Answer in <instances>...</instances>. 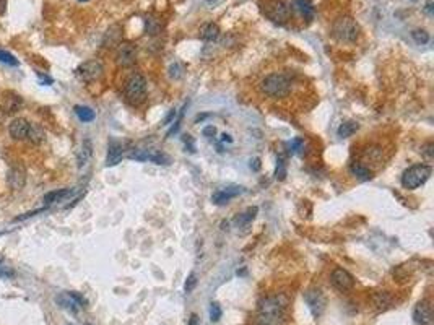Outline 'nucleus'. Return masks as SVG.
<instances>
[{
  "label": "nucleus",
  "mask_w": 434,
  "mask_h": 325,
  "mask_svg": "<svg viewBox=\"0 0 434 325\" xmlns=\"http://www.w3.org/2000/svg\"><path fill=\"white\" fill-rule=\"evenodd\" d=\"M293 88H294V80L286 72H272L269 75H265L261 80V83H258L261 95L273 101L288 98L293 93Z\"/></svg>",
  "instance_id": "1"
},
{
  "label": "nucleus",
  "mask_w": 434,
  "mask_h": 325,
  "mask_svg": "<svg viewBox=\"0 0 434 325\" xmlns=\"http://www.w3.org/2000/svg\"><path fill=\"white\" fill-rule=\"evenodd\" d=\"M288 306V298L283 294L267 296L258 302L257 325H281L283 315Z\"/></svg>",
  "instance_id": "2"
},
{
  "label": "nucleus",
  "mask_w": 434,
  "mask_h": 325,
  "mask_svg": "<svg viewBox=\"0 0 434 325\" xmlns=\"http://www.w3.org/2000/svg\"><path fill=\"white\" fill-rule=\"evenodd\" d=\"M146 78L142 73H132L124 85V98L131 106H140L146 99Z\"/></svg>",
  "instance_id": "3"
},
{
  "label": "nucleus",
  "mask_w": 434,
  "mask_h": 325,
  "mask_svg": "<svg viewBox=\"0 0 434 325\" xmlns=\"http://www.w3.org/2000/svg\"><path fill=\"white\" fill-rule=\"evenodd\" d=\"M332 36L341 44H353L359 38V26L352 16H340L332 25Z\"/></svg>",
  "instance_id": "4"
},
{
  "label": "nucleus",
  "mask_w": 434,
  "mask_h": 325,
  "mask_svg": "<svg viewBox=\"0 0 434 325\" xmlns=\"http://www.w3.org/2000/svg\"><path fill=\"white\" fill-rule=\"evenodd\" d=\"M431 172H432V169H431V166H428V164H421L420 163V164L410 166L408 169L403 171L402 178H400L402 187L407 189V190H415V189L421 187V185L429 179Z\"/></svg>",
  "instance_id": "5"
},
{
  "label": "nucleus",
  "mask_w": 434,
  "mask_h": 325,
  "mask_svg": "<svg viewBox=\"0 0 434 325\" xmlns=\"http://www.w3.org/2000/svg\"><path fill=\"white\" fill-rule=\"evenodd\" d=\"M262 13L276 25H285L293 15L291 7L283 0H269V2H265L262 5Z\"/></svg>",
  "instance_id": "6"
},
{
  "label": "nucleus",
  "mask_w": 434,
  "mask_h": 325,
  "mask_svg": "<svg viewBox=\"0 0 434 325\" xmlns=\"http://www.w3.org/2000/svg\"><path fill=\"white\" fill-rule=\"evenodd\" d=\"M103 63H101L99 60H86L80 63L77 70H75V75L78 80L85 81V83H91V81H96L101 78V75H103Z\"/></svg>",
  "instance_id": "7"
},
{
  "label": "nucleus",
  "mask_w": 434,
  "mask_h": 325,
  "mask_svg": "<svg viewBox=\"0 0 434 325\" xmlns=\"http://www.w3.org/2000/svg\"><path fill=\"white\" fill-rule=\"evenodd\" d=\"M128 158H131V160H137V161H151L155 164H164V166L171 163L168 155H164L160 150H155V148H146V150L137 148V150H132L128 153Z\"/></svg>",
  "instance_id": "8"
},
{
  "label": "nucleus",
  "mask_w": 434,
  "mask_h": 325,
  "mask_svg": "<svg viewBox=\"0 0 434 325\" xmlns=\"http://www.w3.org/2000/svg\"><path fill=\"white\" fill-rule=\"evenodd\" d=\"M330 283H332V286L335 288V290H338L341 293H346L350 290H353L355 278L348 270H345V268L337 267L330 273Z\"/></svg>",
  "instance_id": "9"
},
{
  "label": "nucleus",
  "mask_w": 434,
  "mask_h": 325,
  "mask_svg": "<svg viewBox=\"0 0 434 325\" xmlns=\"http://www.w3.org/2000/svg\"><path fill=\"white\" fill-rule=\"evenodd\" d=\"M116 62L119 67L128 69L137 62V48L132 42H119L116 52Z\"/></svg>",
  "instance_id": "10"
},
{
  "label": "nucleus",
  "mask_w": 434,
  "mask_h": 325,
  "mask_svg": "<svg viewBox=\"0 0 434 325\" xmlns=\"http://www.w3.org/2000/svg\"><path fill=\"white\" fill-rule=\"evenodd\" d=\"M304 301H306L308 308L311 309L314 317H320L322 312H324V309H326V304H327L324 293H322L320 290H316V288H314V290H308L306 293H304Z\"/></svg>",
  "instance_id": "11"
},
{
  "label": "nucleus",
  "mask_w": 434,
  "mask_h": 325,
  "mask_svg": "<svg viewBox=\"0 0 434 325\" xmlns=\"http://www.w3.org/2000/svg\"><path fill=\"white\" fill-rule=\"evenodd\" d=\"M413 320L418 325H429L432 322V306L428 299H423L415 306Z\"/></svg>",
  "instance_id": "12"
},
{
  "label": "nucleus",
  "mask_w": 434,
  "mask_h": 325,
  "mask_svg": "<svg viewBox=\"0 0 434 325\" xmlns=\"http://www.w3.org/2000/svg\"><path fill=\"white\" fill-rule=\"evenodd\" d=\"M243 192H244V189L239 187V185H229V187L220 189L211 195V202H213L215 205H225V203L236 199L237 195H241Z\"/></svg>",
  "instance_id": "13"
},
{
  "label": "nucleus",
  "mask_w": 434,
  "mask_h": 325,
  "mask_svg": "<svg viewBox=\"0 0 434 325\" xmlns=\"http://www.w3.org/2000/svg\"><path fill=\"white\" fill-rule=\"evenodd\" d=\"M124 158V145L122 142L116 140V138H111L109 145H107V158H106V166L107 168H113V166L119 164Z\"/></svg>",
  "instance_id": "14"
},
{
  "label": "nucleus",
  "mask_w": 434,
  "mask_h": 325,
  "mask_svg": "<svg viewBox=\"0 0 434 325\" xmlns=\"http://www.w3.org/2000/svg\"><path fill=\"white\" fill-rule=\"evenodd\" d=\"M28 130H30V122L23 117L13 119L10 125H8V134H10L13 140H25L28 135Z\"/></svg>",
  "instance_id": "15"
},
{
  "label": "nucleus",
  "mask_w": 434,
  "mask_h": 325,
  "mask_svg": "<svg viewBox=\"0 0 434 325\" xmlns=\"http://www.w3.org/2000/svg\"><path fill=\"white\" fill-rule=\"evenodd\" d=\"M75 193L73 189H59V190H52L49 193L44 195V203L46 205H54V203H59V202H66L67 199H70L72 195Z\"/></svg>",
  "instance_id": "16"
},
{
  "label": "nucleus",
  "mask_w": 434,
  "mask_h": 325,
  "mask_svg": "<svg viewBox=\"0 0 434 325\" xmlns=\"http://www.w3.org/2000/svg\"><path fill=\"white\" fill-rule=\"evenodd\" d=\"M373 304H374V308L377 311H387V309H390L392 306H394V298H392L390 293L379 291V293H376L373 296Z\"/></svg>",
  "instance_id": "17"
},
{
  "label": "nucleus",
  "mask_w": 434,
  "mask_h": 325,
  "mask_svg": "<svg viewBox=\"0 0 434 325\" xmlns=\"http://www.w3.org/2000/svg\"><path fill=\"white\" fill-rule=\"evenodd\" d=\"M350 174L352 176H355V178L358 179V181H361V182H366V181H369L373 178V171L367 168V166H364L363 163H358V161H355V163H352L350 164Z\"/></svg>",
  "instance_id": "18"
},
{
  "label": "nucleus",
  "mask_w": 434,
  "mask_h": 325,
  "mask_svg": "<svg viewBox=\"0 0 434 325\" xmlns=\"http://www.w3.org/2000/svg\"><path fill=\"white\" fill-rule=\"evenodd\" d=\"M293 5L296 7V10L302 15L304 20L311 21L314 15H316V8H314L311 0H293Z\"/></svg>",
  "instance_id": "19"
},
{
  "label": "nucleus",
  "mask_w": 434,
  "mask_h": 325,
  "mask_svg": "<svg viewBox=\"0 0 434 325\" xmlns=\"http://www.w3.org/2000/svg\"><path fill=\"white\" fill-rule=\"evenodd\" d=\"M8 185H10L12 189L15 190H20L23 189V185L26 184V176L21 169H10V172H8Z\"/></svg>",
  "instance_id": "20"
},
{
  "label": "nucleus",
  "mask_w": 434,
  "mask_h": 325,
  "mask_svg": "<svg viewBox=\"0 0 434 325\" xmlns=\"http://www.w3.org/2000/svg\"><path fill=\"white\" fill-rule=\"evenodd\" d=\"M21 106H23V99L18 95H13V93H8V95L5 96V99H4V109H5V113H8V114L18 113V111L21 109Z\"/></svg>",
  "instance_id": "21"
},
{
  "label": "nucleus",
  "mask_w": 434,
  "mask_h": 325,
  "mask_svg": "<svg viewBox=\"0 0 434 325\" xmlns=\"http://www.w3.org/2000/svg\"><path fill=\"white\" fill-rule=\"evenodd\" d=\"M91 155H93V145H91L90 140H83L81 148L78 150V155H77V166L78 168H83V166L90 161Z\"/></svg>",
  "instance_id": "22"
},
{
  "label": "nucleus",
  "mask_w": 434,
  "mask_h": 325,
  "mask_svg": "<svg viewBox=\"0 0 434 325\" xmlns=\"http://www.w3.org/2000/svg\"><path fill=\"white\" fill-rule=\"evenodd\" d=\"M26 138H28V140H30L33 145H39V143L44 142L46 132H44V128H42L39 124H30V130H28Z\"/></svg>",
  "instance_id": "23"
},
{
  "label": "nucleus",
  "mask_w": 434,
  "mask_h": 325,
  "mask_svg": "<svg viewBox=\"0 0 434 325\" xmlns=\"http://www.w3.org/2000/svg\"><path fill=\"white\" fill-rule=\"evenodd\" d=\"M257 211H258L257 207L247 208L244 213H241V215H237V216L234 218V225H236L237 228H244V226H247V225H251V223L254 221V218H255V215H257Z\"/></svg>",
  "instance_id": "24"
},
{
  "label": "nucleus",
  "mask_w": 434,
  "mask_h": 325,
  "mask_svg": "<svg viewBox=\"0 0 434 325\" xmlns=\"http://www.w3.org/2000/svg\"><path fill=\"white\" fill-rule=\"evenodd\" d=\"M363 158H364L366 161L373 163V164H381V161H382V148L376 146V145L367 146L366 150L363 151Z\"/></svg>",
  "instance_id": "25"
},
{
  "label": "nucleus",
  "mask_w": 434,
  "mask_h": 325,
  "mask_svg": "<svg viewBox=\"0 0 434 325\" xmlns=\"http://www.w3.org/2000/svg\"><path fill=\"white\" fill-rule=\"evenodd\" d=\"M59 302V306L60 308H63V309H69V311H72V312H77L78 309H80V306H78V302L75 301L72 298V296L69 294V291L67 293H62V294H59L57 296V299H55Z\"/></svg>",
  "instance_id": "26"
},
{
  "label": "nucleus",
  "mask_w": 434,
  "mask_h": 325,
  "mask_svg": "<svg viewBox=\"0 0 434 325\" xmlns=\"http://www.w3.org/2000/svg\"><path fill=\"white\" fill-rule=\"evenodd\" d=\"M200 36H202V39H204V41H210V42H211V41H216L218 36H220V28H218V25H215V23L205 25L204 28H202Z\"/></svg>",
  "instance_id": "27"
},
{
  "label": "nucleus",
  "mask_w": 434,
  "mask_h": 325,
  "mask_svg": "<svg viewBox=\"0 0 434 325\" xmlns=\"http://www.w3.org/2000/svg\"><path fill=\"white\" fill-rule=\"evenodd\" d=\"M145 31L146 34L150 36H156L161 33V21L158 20V18H155L151 15L145 16Z\"/></svg>",
  "instance_id": "28"
},
{
  "label": "nucleus",
  "mask_w": 434,
  "mask_h": 325,
  "mask_svg": "<svg viewBox=\"0 0 434 325\" xmlns=\"http://www.w3.org/2000/svg\"><path fill=\"white\" fill-rule=\"evenodd\" d=\"M358 128H359L358 122H355V120H348V122L340 124L337 134H338L340 138H348V137H352L353 134H356Z\"/></svg>",
  "instance_id": "29"
},
{
  "label": "nucleus",
  "mask_w": 434,
  "mask_h": 325,
  "mask_svg": "<svg viewBox=\"0 0 434 325\" xmlns=\"http://www.w3.org/2000/svg\"><path fill=\"white\" fill-rule=\"evenodd\" d=\"M73 111H75L77 117L81 120V122H91V120H95V117H96L95 111L88 106H75Z\"/></svg>",
  "instance_id": "30"
},
{
  "label": "nucleus",
  "mask_w": 434,
  "mask_h": 325,
  "mask_svg": "<svg viewBox=\"0 0 434 325\" xmlns=\"http://www.w3.org/2000/svg\"><path fill=\"white\" fill-rule=\"evenodd\" d=\"M116 31V26H113L111 30L106 33L104 36V44L107 46V48H113V46H119V38H121V34L119 33H114Z\"/></svg>",
  "instance_id": "31"
},
{
  "label": "nucleus",
  "mask_w": 434,
  "mask_h": 325,
  "mask_svg": "<svg viewBox=\"0 0 434 325\" xmlns=\"http://www.w3.org/2000/svg\"><path fill=\"white\" fill-rule=\"evenodd\" d=\"M411 38L417 44H428L429 42V34L424 31V30H413L411 31Z\"/></svg>",
  "instance_id": "32"
},
{
  "label": "nucleus",
  "mask_w": 434,
  "mask_h": 325,
  "mask_svg": "<svg viewBox=\"0 0 434 325\" xmlns=\"http://www.w3.org/2000/svg\"><path fill=\"white\" fill-rule=\"evenodd\" d=\"M187 109V104H184V107H182V111L179 113V116H176V119H174V122H172V127L168 130V134H166V137H172L174 134H178L179 132V127H181V122H182V117H184V111Z\"/></svg>",
  "instance_id": "33"
},
{
  "label": "nucleus",
  "mask_w": 434,
  "mask_h": 325,
  "mask_svg": "<svg viewBox=\"0 0 434 325\" xmlns=\"http://www.w3.org/2000/svg\"><path fill=\"white\" fill-rule=\"evenodd\" d=\"M0 62H4L7 65H12V67H18V65H20V62H18V59L13 54L7 52L4 49H0Z\"/></svg>",
  "instance_id": "34"
},
{
  "label": "nucleus",
  "mask_w": 434,
  "mask_h": 325,
  "mask_svg": "<svg viewBox=\"0 0 434 325\" xmlns=\"http://www.w3.org/2000/svg\"><path fill=\"white\" fill-rule=\"evenodd\" d=\"M275 178H276V181H283L286 178V163H285V160H283L281 156L278 158V160H276Z\"/></svg>",
  "instance_id": "35"
},
{
  "label": "nucleus",
  "mask_w": 434,
  "mask_h": 325,
  "mask_svg": "<svg viewBox=\"0 0 434 325\" xmlns=\"http://www.w3.org/2000/svg\"><path fill=\"white\" fill-rule=\"evenodd\" d=\"M182 75H184L182 65H181V63H172L171 67H169V77H171V80H179V78H182Z\"/></svg>",
  "instance_id": "36"
},
{
  "label": "nucleus",
  "mask_w": 434,
  "mask_h": 325,
  "mask_svg": "<svg viewBox=\"0 0 434 325\" xmlns=\"http://www.w3.org/2000/svg\"><path fill=\"white\" fill-rule=\"evenodd\" d=\"M221 314H223V311H221L220 304L218 302H211L210 304V320L218 322L221 319Z\"/></svg>",
  "instance_id": "37"
},
{
  "label": "nucleus",
  "mask_w": 434,
  "mask_h": 325,
  "mask_svg": "<svg viewBox=\"0 0 434 325\" xmlns=\"http://www.w3.org/2000/svg\"><path fill=\"white\" fill-rule=\"evenodd\" d=\"M288 148H290V153H291V155H296V153H299L302 148H304V140H302V138H294V140H291V142L288 143Z\"/></svg>",
  "instance_id": "38"
},
{
  "label": "nucleus",
  "mask_w": 434,
  "mask_h": 325,
  "mask_svg": "<svg viewBox=\"0 0 434 325\" xmlns=\"http://www.w3.org/2000/svg\"><path fill=\"white\" fill-rule=\"evenodd\" d=\"M196 286H197V275L192 272V273L187 276L186 285H184V290H186V293H192L193 288H196Z\"/></svg>",
  "instance_id": "39"
},
{
  "label": "nucleus",
  "mask_w": 434,
  "mask_h": 325,
  "mask_svg": "<svg viewBox=\"0 0 434 325\" xmlns=\"http://www.w3.org/2000/svg\"><path fill=\"white\" fill-rule=\"evenodd\" d=\"M421 153L426 156L428 160H432V158H434V143H432V142L424 143V145L421 146Z\"/></svg>",
  "instance_id": "40"
},
{
  "label": "nucleus",
  "mask_w": 434,
  "mask_h": 325,
  "mask_svg": "<svg viewBox=\"0 0 434 325\" xmlns=\"http://www.w3.org/2000/svg\"><path fill=\"white\" fill-rule=\"evenodd\" d=\"M15 275V272L12 268H7V267H0V280H8Z\"/></svg>",
  "instance_id": "41"
},
{
  "label": "nucleus",
  "mask_w": 434,
  "mask_h": 325,
  "mask_svg": "<svg viewBox=\"0 0 434 325\" xmlns=\"http://www.w3.org/2000/svg\"><path fill=\"white\" fill-rule=\"evenodd\" d=\"M44 211V208H39V210H33V211H28V213H23L21 216H16L13 221H23V220H26V218H31V216H34V215H38V213H42Z\"/></svg>",
  "instance_id": "42"
},
{
  "label": "nucleus",
  "mask_w": 434,
  "mask_h": 325,
  "mask_svg": "<svg viewBox=\"0 0 434 325\" xmlns=\"http://www.w3.org/2000/svg\"><path fill=\"white\" fill-rule=\"evenodd\" d=\"M176 116H178V111H176V109H171V111H169V114L166 116V119L163 120V125H171V124H172V120L176 119Z\"/></svg>",
  "instance_id": "43"
},
{
  "label": "nucleus",
  "mask_w": 434,
  "mask_h": 325,
  "mask_svg": "<svg viewBox=\"0 0 434 325\" xmlns=\"http://www.w3.org/2000/svg\"><path fill=\"white\" fill-rule=\"evenodd\" d=\"M215 134H216V128L213 125H208V127L204 128V137L211 138V137H215Z\"/></svg>",
  "instance_id": "44"
},
{
  "label": "nucleus",
  "mask_w": 434,
  "mask_h": 325,
  "mask_svg": "<svg viewBox=\"0 0 434 325\" xmlns=\"http://www.w3.org/2000/svg\"><path fill=\"white\" fill-rule=\"evenodd\" d=\"M38 78L41 80V83H42V85H52V83H54V80H52V78H49V77L42 75V73H39V72H38Z\"/></svg>",
  "instance_id": "45"
},
{
  "label": "nucleus",
  "mask_w": 434,
  "mask_h": 325,
  "mask_svg": "<svg viewBox=\"0 0 434 325\" xmlns=\"http://www.w3.org/2000/svg\"><path fill=\"white\" fill-rule=\"evenodd\" d=\"M251 169H254V171L261 169V160H258V158H254V160H251Z\"/></svg>",
  "instance_id": "46"
},
{
  "label": "nucleus",
  "mask_w": 434,
  "mask_h": 325,
  "mask_svg": "<svg viewBox=\"0 0 434 325\" xmlns=\"http://www.w3.org/2000/svg\"><path fill=\"white\" fill-rule=\"evenodd\" d=\"M189 325H199V317L196 314H192L190 315V319H189Z\"/></svg>",
  "instance_id": "47"
},
{
  "label": "nucleus",
  "mask_w": 434,
  "mask_h": 325,
  "mask_svg": "<svg viewBox=\"0 0 434 325\" xmlns=\"http://www.w3.org/2000/svg\"><path fill=\"white\" fill-rule=\"evenodd\" d=\"M221 142L233 143V138H231V135H228V134H223V135H221Z\"/></svg>",
  "instance_id": "48"
},
{
  "label": "nucleus",
  "mask_w": 434,
  "mask_h": 325,
  "mask_svg": "<svg viewBox=\"0 0 434 325\" xmlns=\"http://www.w3.org/2000/svg\"><path fill=\"white\" fill-rule=\"evenodd\" d=\"M426 12H428L429 15H432V2H431V0L426 4Z\"/></svg>",
  "instance_id": "49"
},
{
  "label": "nucleus",
  "mask_w": 434,
  "mask_h": 325,
  "mask_svg": "<svg viewBox=\"0 0 434 325\" xmlns=\"http://www.w3.org/2000/svg\"><path fill=\"white\" fill-rule=\"evenodd\" d=\"M218 2H220V0H207V4H210V5H215Z\"/></svg>",
  "instance_id": "50"
},
{
  "label": "nucleus",
  "mask_w": 434,
  "mask_h": 325,
  "mask_svg": "<svg viewBox=\"0 0 434 325\" xmlns=\"http://www.w3.org/2000/svg\"><path fill=\"white\" fill-rule=\"evenodd\" d=\"M78 2H88V0H78Z\"/></svg>",
  "instance_id": "51"
},
{
  "label": "nucleus",
  "mask_w": 434,
  "mask_h": 325,
  "mask_svg": "<svg viewBox=\"0 0 434 325\" xmlns=\"http://www.w3.org/2000/svg\"><path fill=\"white\" fill-rule=\"evenodd\" d=\"M0 264H2V257H0Z\"/></svg>",
  "instance_id": "52"
},
{
  "label": "nucleus",
  "mask_w": 434,
  "mask_h": 325,
  "mask_svg": "<svg viewBox=\"0 0 434 325\" xmlns=\"http://www.w3.org/2000/svg\"><path fill=\"white\" fill-rule=\"evenodd\" d=\"M86 325H90V323H86Z\"/></svg>",
  "instance_id": "53"
},
{
  "label": "nucleus",
  "mask_w": 434,
  "mask_h": 325,
  "mask_svg": "<svg viewBox=\"0 0 434 325\" xmlns=\"http://www.w3.org/2000/svg\"><path fill=\"white\" fill-rule=\"evenodd\" d=\"M69 325H72V323H69Z\"/></svg>",
  "instance_id": "54"
}]
</instances>
